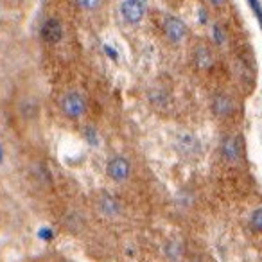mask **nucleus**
<instances>
[{
	"label": "nucleus",
	"mask_w": 262,
	"mask_h": 262,
	"mask_svg": "<svg viewBox=\"0 0 262 262\" xmlns=\"http://www.w3.org/2000/svg\"><path fill=\"white\" fill-rule=\"evenodd\" d=\"M206 20H208V14L205 13V9H200V22L206 24Z\"/></svg>",
	"instance_id": "dca6fc26"
},
{
	"label": "nucleus",
	"mask_w": 262,
	"mask_h": 262,
	"mask_svg": "<svg viewBox=\"0 0 262 262\" xmlns=\"http://www.w3.org/2000/svg\"><path fill=\"white\" fill-rule=\"evenodd\" d=\"M86 138H88V142H90V144H94V146L97 144V135H96V131L90 130V128L86 130Z\"/></svg>",
	"instance_id": "2eb2a0df"
},
{
	"label": "nucleus",
	"mask_w": 262,
	"mask_h": 262,
	"mask_svg": "<svg viewBox=\"0 0 262 262\" xmlns=\"http://www.w3.org/2000/svg\"><path fill=\"white\" fill-rule=\"evenodd\" d=\"M65 262H70V260H65Z\"/></svg>",
	"instance_id": "a211bd4d"
},
{
	"label": "nucleus",
	"mask_w": 262,
	"mask_h": 262,
	"mask_svg": "<svg viewBox=\"0 0 262 262\" xmlns=\"http://www.w3.org/2000/svg\"><path fill=\"white\" fill-rule=\"evenodd\" d=\"M252 226L257 232H262V208H257L252 216Z\"/></svg>",
	"instance_id": "f8f14e48"
},
{
	"label": "nucleus",
	"mask_w": 262,
	"mask_h": 262,
	"mask_svg": "<svg viewBox=\"0 0 262 262\" xmlns=\"http://www.w3.org/2000/svg\"><path fill=\"white\" fill-rule=\"evenodd\" d=\"M106 172H108V178L115 184H124L131 174V164L126 156H112L108 160V166H106Z\"/></svg>",
	"instance_id": "f03ea898"
},
{
	"label": "nucleus",
	"mask_w": 262,
	"mask_h": 262,
	"mask_svg": "<svg viewBox=\"0 0 262 262\" xmlns=\"http://www.w3.org/2000/svg\"><path fill=\"white\" fill-rule=\"evenodd\" d=\"M120 14L124 22L128 24H138L146 14V6L142 0H124L120 4Z\"/></svg>",
	"instance_id": "7ed1b4c3"
},
{
	"label": "nucleus",
	"mask_w": 262,
	"mask_h": 262,
	"mask_svg": "<svg viewBox=\"0 0 262 262\" xmlns=\"http://www.w3.org/2000/svg\"><path fill=\"white\" fill-rule=\"evenodd\" d=\"M212 110H214V114L218 117H226V115L232 114V110H234V102H232L230 97L226 96H218L212 102Z\"/></svg>",
	"instance_id": "1a4fd4ad"
},
{
	"label": "nucleus",
	"mask_w": 262,
	"mask_h": 262,
	"mask_svg": "<svg viewBox=\"0 0 262 262\" xmlns=\"http://www.w3.org/2000/svg\"><path fill=\"white\" fill-rule=\"evenodd\" d=\"M214 40H216V44L221 45L224 44V40H226V36H224V29L221 26H214Z\"/></svg>",
	"instance_id": "ddd939ff"
},
{
	"label": "nucleus",
	"mask_w": 262,
	"mask_h": 262,
	"mask_svg": "<svg viewBox=\"0 0 262 262\" xmlns=\"http://www.w3.org/2000/svg\"><path fill=\"white\" fill-rule=\"evenodd\" d=\"M196 63L201 68H210V66H212V54H210L208 48L203 47V45H200V47L196 48Z\"/></svg>",
	"instance_id": "9d476101"
},
{
	"label": "nucleus",
	"mask_w": 262,
	"mask_h": 262,
	"mask_svg": "<svg viewBox=\"0 0 262 262\" xmlns=\"http://www.w3.org/2000/svg\"><path fill=\"white\" fill-rule=\"evenodd\" d=\"M176 149L185 156H194V154L200 153V140L192 133L182 131L176 135Z\"/></svg>",
	"instance_id": "20e7f679"
},
{
	"label": "nucleus",
	"mask_w": 262,
	"mask_h": 262,
	"mask_svg": "<svg viewBox=\"0 0 262 262\" xmlns=\"http://www.w3.org/2000/svg\"><path fill=\"white\" fill-rule=\"evenodd\" d=\"M210 2H212L214 6H221V4H223V0H210Z\"/></svg>",
	"instance_id": "f3484780"
},
{
	"label": "nucleus",
	"mask_w": 262,
	"mask_h": 262,
	"mask_svg": "<svg viewBox=\"0 0 262 262\" xmlns=\"http://www.w3.org/2000/svg\"><path fill=\"white\" fill-rule=\"evenodd\" d=\"M164 32H166V36L172 44H180V42L185 38V34H187V27H185V24L182 22V20H178V18L167 16L166 20H164Z\"/></svg>",
	"instance_id": "39448f33"
},
{
	"label": "nucleus",
	"mask_w": 262,
	"mask_h": 262,
	"mask_svg": "<svg viewBox=\"0 0 262 262\" xmlns=\"http://www.w3.org/2000/svg\"><path fill=\"white\" fill-rule=\"evenodd\" d=\"M60 106H62V112L68 118H81L86 114V99L76 90H70V92L63 94L62 100H60Z\"/></svg>",
	"instance_id": "f257e3e1"
},
{
	"label": "nucleus",
	"mask_w": 262,
	"mask_h": 262,
	"mask_svg": "<svg viewBox=\"0 0 262 262\" xmlns=\"http://www.w3.org/2000/svg\"><path fill=\"white\" fill-rule=\"evenodd\" d=\"M221 153L223 156L226 158L228 162H237L240 158V138L236 135H230L223 140V144H221Z\"/></svg>",
	"instance_id": "0eeeda50"
},
{
	"label": "nucleus",
	"mask_w": 262,
	"mask_h": 262,
	"mask_svg": "<svg viewBox=\"0 0 262 262\" xmlns=\"http://www.w3.org/2000/svg\"><path fill=\"white\" fill-rule=\"evenodd\" d=\"M42 38L47 44H58L63 38V26L58 18H48L42 27Z\"/></svg>",
	"instance_id": "423d86ee"
},
{
	"label": "nucleus",
	"mask_w": 262,
	"mask_h": 262,
	"mask_svg": "<svg viewBox=\"0 0 262 262\" xmlns=\"http://www.w3.org/2000/svg\"><path fill=\"white\" fill-rule=\"evenodd\" d=\"M78 8L84 9V11H94V9L99 8L100 0H76Z\"/></svg>",
	"instance_id": "9b49d317"
},
{
	"label": "nucleus",
	"mask_w": 262,
	"mask_h": 262,
	"mask_svg": "<svg viewBox=\"0 0 262 262\" xmlns=\"http://www.w3.org/2000/svg\"><path fill=\"white\" fill-rule=\"evenodd\" d=\"M99 210L106 218H117L120 214V203L110 194H102L99 198Z\"/></svg>",
	"instance_id": "6e6552de"
},
{
	"label": "nucleus",
	"mask_w": 262,
	"mask_h": 262,
	"mask_svg": "<svg viewBox=\"0 0 262 262\" xmlns=\"http://www.w3.org/2000/svg\"><path fill=\"white\" fill-rule=\"evenodd\" d=\"M248 2H250V6H252V9H254L255 16H257L258 24H260V27H262V8H260V2H258V0H248Z\"/></svg>",
	"instance_id": "4468645a"
}]
</instances>
